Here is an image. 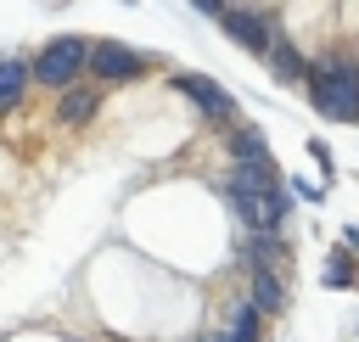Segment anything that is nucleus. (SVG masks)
<instances>
[{
	"label": "nucleus",
	"mask_w": 359,
	"mask_h": 342,
	"mask_svg": "<svg viewBox=\"0 0 359 342\" xmlns=\"http://www.w3.org/2000/svg\"><path fill=\"white\" fill-rule=\"evenodd\" d=\"M247 303H252L258 314H280V308H286V280H280V275H252V280H247Z\"/></svg>",
	"instance_id": "obj_11"
},
{
	"label": "nucleus",
	"mask_w": 359,
	"mask_h": 342,
	"mask_svg": "<svg viewBox=\"0 0 359 342\" xmlns=\"http://www.w3.org/2000/svg\"><path fill=\"white\" fill-rule=\"evenodd\" d=\"M202 17H213V22H224V34L241 45V50H252V56H269L286 34L275 28V11H264V6H219V0H202Z\"/></svg>",
	"instance_id": "obj_4"
},
{
	"label": "nucleus",
	"mask_w": 359,
	"mask_h": 342,
	"mask_svg": "<svg viewBox=\"0 0 359 342\" xmlns=\"http://www.w3.org/2000/svg\"><path fill=\"white\" fill-rule=\"evenodd\" d=\"M286 258V241L280 235H247L241 241V269L247 275H269V264H280Z\"/></svg>",
	"instance_id": "obj_9"
},
{
	"label": "nucleus",
	"mask_w": 359,
	"mask_h": 342,
	"mask_svg": "<svg viewBox=\"0 0 359 342\" xmlns=\"http://www.w3.org/2000/svg\"><path fill=\"white\" fill-rule=\"evenodd\" d=\"M219 196H224L230 213L247 224V235H280V224H286V213H292V185H286V191H252V185H241L236 174H224V179H219Z\"/></svg>",
	"instance_id": "obj_1"
},
{
	"label": "nucleus",
	"mask_w": 359,
	"mask_h": 342,
	"mask_svg": "<svg viewBox=\"0 0 359 342\" xmlns=\"http://www.w3.org/2000/svg\"><path fill=\"white\" fill-rule=\"evenodd\" d=\"M95 62V39H79V34H56L34 50V84L45 90H79V73H90Z\"/></svg>",
	"instance_id": "obj_3"
},
{
	"label": "nucleus",
	"mask_w": 359,
	"mask_h": 342,
	"mask_svg": "<svg viewBox=\"0 0 359 342\" xmlns=\"http://www.w3.org/2000/svg\"><path fill=\"white\" fill-rule=\"evenodd\" d=\"M95 112H101V95H95L90 84L67 90V95H62V107H56V118H62V123H90Z\"/></svg>",
	"instance_id": "obj_12"
},
{
	"label": "nucleus",
	"mask_w": 359,
	"mask_h": 342,
	"mask_svg": "<svg viewBox=\"0 0 359 342\" xmlns=\"http://www.w3.org/2000/svg\"><path fill=\"white\" fill-rule=\"evenodd\" d=\"M168 84H174L180 95H191V101L202 107V118H208V123H219L224 135L236 129V118H241V107H236V95H230L224 84H213L208 73H174Z\"/></svg>",
	"instance_id": "obj_5"
},
{
	"label": "nucleus",
	"mask_w": 359,
	"mask_h": 342,
	"mask_svg": "<svg viewBox=\"0 0 359 342\" xmlns=\"http://www.w3.org/2000/svg\"><path fill=\"white\" fill-rule=\"evenodd\" d=\"M146 50H135V45H123V39H95V62H90V73L95 78H107V84H129V78H140L146 73Z\"/></svg>",
	"instance_id": "obj_6"
},
{
	"label": "nucleus",
	"mask_w": 359,
	"mask_h": 342,
	"mask_svg": "<svg viewBox=\"0 0 359 342\" xmlns=\"http://www.w3.org/2000/svg\"><path fill=\"white\" fill-rule=\"evenodd\" d=\"M28 84H34V62H22V56H0V112H11V107L28 95Z\"/></svg>",
	"instance_id": "obj_8"
},
{
	"label": "nucleus",
	"mask_w": 359,
	"mask_h": 342,
	"mask_svg": "<svg viewBox=\"0 0 359 342\" xmlns=\"http://www.w3.org/2000/svg\"><path fill=\"white\" fill-rule=\"evenodd\" d=\"M292 185V196H303V202H320V185H309V179H286Z\"/></svg>",
	"instance_id": "obj_14"
},
{
	"label": "nucleus",
	"mask_w": 359,
	"mask_h": 342,
	"mask_svg": "<svg viewBox=\"0 0 359 342\" xmlns=\"http://www.w3.org/2000/svg\"><path fill=\"white\" fill-rule=\"evenodd\" d=\"M264 62H269V73H275V78H286V84H292V78H309V73H314V62H309V56H303V50H297L292 39H280V45H275V50H269Z\"/></svg>",
	"instance_id": "obj_10"
},
{
	"label": "nucleus",
	"mask_w": 359,
	"mask_h": 342,
	"mask_svg": "<svg viewBox=\"0 0 359 342\" xmlns=\"http://www.w3.org/2000/svg\"><path fill=\"white\" fill-rule=\"evenodd\" d=\"M224 146H230V163H236V168H275L269 140H264L258 129H247V123H236V129L224 135Z\"/></svg>",
	"instance_id": "obj_7"
},
{
	"label": "nucleus",
	"mask_w": 359,
	"mask_h": 342,
	"mask_svg": "<svg viewBox=\"0 0 359 342\" xmlns=\"http://www.w3.org/2000/svg\"><path fill=\"white\" fill-rule=\"evenodd\" d=\"M224 331H230L236 342H264V314H258L252 303H236V308L224 314Z\"/></svg>",
	"instance_id": "obj_13"
},
{
	"label": "nucleus",
	"mask_w": 359,
	"mask_h": 342,
	"mask_svg": "<svg viewBox=\"0 0 359 342\" xmlns=\"http://www.w3.org/2000/svg\"><path fill=\"white\" fill-rule=\"evenodd\" d=\"M309 101L320 118H337V123H359V67L331 56V62H314L309 73Z\"/></svg>",
	"instance_id": "obj_2"
}]
</instances>
